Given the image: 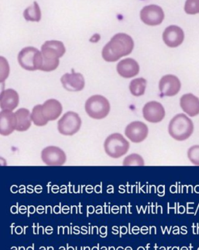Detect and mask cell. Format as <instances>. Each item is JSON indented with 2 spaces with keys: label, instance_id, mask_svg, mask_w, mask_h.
<instances>
[{
  "label": "cell",
  "instance_id": "obj_10",
  "mask_svg": "<svg viewBox=\"0 0 199 250\" xmlns=\"http://www.w3.org/2000/svg\"><path fill=\"white\" fill-rule=\"evenodd\" d=\"M181 89V81L173 75L163 76L159 82V90L162 96H175L179 93Z\"/></svg>",
  "mask_w": 199,
  "mask_h": 250
},
{
  "label": "cell",
  "instance_id": "obj_20",
  "mask_svg": "<svg viewBox=\"0 0 199 250\" xmlns=\"http://www.w3.org/2000/svg\"><path fill=\"white\" fill-rule=\"evenodd\" d=\"M17 117L18 124L16 130L19 132L28 130L31 126L32 122V114L26 108H20L16 112Z\"/></svg>",
  "mask_w": 199,
  "mask_h": 250
},
{
  "label": "cell",
  "instance_id": "obj_23",
  "mask_svg": "<svg viewBox=\"0 0 199 250\" xmlns=\"http://www.w3.org/2000/svg\"><path fill=\"white\" fill-rule=\"evenodd\" d=\"M31 117H32V121L36 126H45L48 123L42 114V105H37L34 107Z\"/></svg>",
  "mask_w": 199,
  "mask_h": 250
},
{
  "label": "cell",
  "instance_id": "obj_15",
  "mask_svg": "<svg viewBox=\"0 0 199 250\" xmlns=\"http://www.w3.org/2000/svg\"><path fill=\"white\" fill-rule=\"evenodd\" d=\"M18 120L16 113L3 110L0 113V134L4 136L10 135L17 127Z\"/></svg>",
  "mask_w": 199,
  "mask_h": 250
},
{
  "label": "cell",
  "instance_id": "obj_16",
  "mask_svg": "<svg viewBox=\"0 0 199 250\" xmlns=\"http://www.w3.org/2000/svg\"><path fill=\"white\" fill-rule=\"evenodd\" d=\"M117 71L124 79H130L138 75L140 65L136 60L131 58L121 60L117 65Z\"/></svg>",
  "mask_w": 199,
  "mask_h": 250
},
{
  "label": "cell",
  "instance_id": "obj_4",
  "mask_svg": "<svg viewBox=\"0 0 199 250\" xmlns=\"http://www.w3.org/2000/svg\"><path fill=\"white\" fill-rule=\"evenodd\" d=\"M19 64L29 71L41 70L43 64L42 52L34 47H26L19 52L18 56Z\"/></svg>",
  "mask_w": 199,
  "mask_h": 250
},
{
  "label": "cell",
  "instance_id": "obj_6",
  "mask_svg": "<svg viewBox=\"0 0 199 250\" xmlns=\"http://www.w3.org/2000/svg\"><path fill=\"white\" fill-rule=\"evenodd\" d=\"M105 152L112 158H119L128 152L130 144L128 141L120 133H114L105 140Z\"/></svg>",
  "mask_w": 199,
  "mask_h": 250
},
{
  "label": "cell",
  "instance_id": "obj_18",
  "mask_svg": "<svg viewBox=\"0 0 199 250\" xmlns=\"http://www.w3.org/2000/svg\"><path fill=\"white\" fill-rule=\"evenodd\" d=\"M19 104V95L14 89H8L3 91L0 96V106L2 110L13 111Z\"/></svg>",
  "mask_w": 199,
  "mask_h": 250
},
{
  "label": "cell",
  "instance_id": "obj_2",
  "mask_svg": "<svg viewBox=\"0 0 199 250\" xmlns=\"http://www.w3.org/2000/svg\"><path fill=\"white\" fill-rule=\"evenodd\" d=\"M43 57V64L40 70L51 72L55 70L59 65V58L65 54L66 48L61 41H46L41 47Z\"/></svg>",
  "mask_w": 199,
  "mask_h": 250
},
{
  "label": "cell",
  "instance_id": "obj_11",
  "mask_svg": "<svg viewBox=\"0 0 199 250\" xmlns=\"http://www.w3.org/2000/svg\"><path fill=\"white\" fill-rule=\"evenodd\" d=\"M145 120L149 123H158L162 122L165 117V109L159 102L151 101L145 105L143 110Z\"/></svg>",
  "mask_w": 199,
  "mask_h": 250
},
{
  "label": "cell",
  "instance_id": "obj_7",
  "mask_svg": "<svg viewBox=\"0 0 199 250\" xmlns=\"http://www.w3.org/2000/svg\"><path fill=\"white\" fill-rule=\"evenodd\" d=\"M81 125V119L78 114L69 111L58 122V132L64 135H73L78 132Z\"/></svg>",
  "mask_w": 199,
  "mask_h": 250
},
{
  "label": "cell",
  "instance_id": "obj_27",
  "mask_svg": "<svg viewBox=\"0 0 199 250\" xmlns=\"http://www.w3.org/2000/svg\"><path fill=\"white\" fill-rule=\"evenodd\" d=\"M9 75L8 63L4 57H1V82H4Z\"/></svg>",
  "mask_w": 199,
  "mask_h": 250
},
{
  "label": "cell",
  "instance_id": "obj_22",
  "mask_svg": "<svg viewBox=\"0 0 199 250\" xmlns=\"http://www.w3.org/2000/svg\"><path fill=\"white\" fill-rule=\"evenodd\" d=\"M23 17L28 21L39 22L41 19V11L37 2L35 1L33 5L29 6L23 12Z\"/></svg>",
  "mask_w": 199,
  "mask_h": 250
},
{
  "label": "cell",
  "instance_id": "obj_13",
  "mask_svg": "<svg viewBox=\"0 0 199 250\" xmlns=\"http://www.w3.org/2000/svg\"><path fill=\"white\" fill-rule=\"evenodd\" d=\"M185 34L179 26L172 25L168 26L163 33L165 44L170 48H176L183 42Z\"/></svg>",
  "mask_w": 199,
  "mask_h": 250
},
{
  "label": "cell",
  "instance_id": "obj_8",
  "mask_svg": "<svg viewBox=\"0 0 199 250\" xmlns=\"http://www.w3.org/2000/svg\"><path fill=\"white\" fill-rule=\"evenodd\" d=\"M164 16L163 9L156 4L145 6L140 12L141 20L149 26L161 24L164 19Z\"/></svg>",
  "mask_w": 199,
  "mask_h": 250
},
{
  "label": "cell",
  "instance_id": "obj_3",
  "mask_svg": "<svg viewBox=\"0 0 199 250\" xmlns=\"http://www.w3.org/2000/svg\"><path fill=\"white\" fill-rule=\"evenodd\" d=\"M194 123L185 114L175 116L169 125V135L177 141H182L188 139L194 132Z\"/></svg>",
  "mask_w": 199,
  "mask_h": 250
},
{
  "label": "cell",
  "instance_id": "obj_26",
  "mask_svg": "<svg viewBox=\"0 0 199 250\" xmlns=\"http://www.w3.org/2000/svg\"><path fill=\"white\" fill-rule=\"evenodd\" d=\"M188 157L193 164L199 166V146L191 147L188 151Z\"/></svg>",
  "mask_w": 199,
  "mask_h": 250
},
{
  "label": "cell",
  "instance_id": "obj_12",
  "mask_svg": "<svg viewBox=\"0 0 199 250\" xmlns=\"http://www.w3.org/2000/svg\"><path fill=\"white\" fill-rule=\"evenodd\" d=\"M125 135L133 143H141L148 135V127L142 122H133L126 127Z\"/></svg>",
  "mask_w": 199,
  "mask_h": 250
},
{
  "label": "cell",
  "instance_id": "obj_25",
  "mask_svg": "<svg viewBox=\"0 0 199 250\" xmlns=\"http://www.w3.org/2000/svg\"><path fill=\"white\" fill-rule=\"evenodd\" d=\"M185 11L188 15L198 14L199 0H186L185 4Z\"/></svg>",
  "mask_w": 199,
  "mask_h": 250
},
{
  "label": "cell",
  "instance_id": "obj_17",
  "mask_svg": "<svg viewBox=\"0 0 199 250\" xmlns=\"http://www.w3.org/2000/svg\"><path fill=\"white\" fill-rule=\"evenodd\" d=\"M62 105L55 99H50L42 105V111L47 121L57 120L62 113Z\"/></svg>",
  "mask_w": 199,
  "mask_h": 250
},
{
  "label": "cell",
  "instance_id": "obj_9",
  "mask_svg": "<svg viewBox=\"0 0 199 250\" xmlns=\"http://www.w3.org/2000/svg\"><path fill=\"white\" fill-rule=\"evenodd\" d=\"M42 161L50 166H63L67 161L65 152L57 146L46 147L41 154Z\"/></svg>",
  "mask_w": 199,
  "mask_h": 250
},
{
  "label": "cell",
  "instance_id": "obj_1",
  "mask_svg": "<svg viewBox=\"0 0 199 250\" xmlns=\"http://www.w3.org/2000/svg\"><path fill=\"white\" fill-rule=\"evenodd\" d=\"M131 37L124 33L116 34L102 50V57L105 61L112 62L121 57L129 55L134 49Z\"/></svg>",
  "mask_w": 199,
  "mask_h": 250
},
{
  "label": "cell",
  "instance_id": "obj_14",
  "mask_svg": "<svg viewBox=\"0 0 199 250\" xmlns=\"http://www.w3.org/2000/svg\"><path fill=\"white\" fill-rule=\"evenodd\" d=\"M61 82L64 89L70 92H79L85 87V79L81 73H66L61 77Z\"/></svg>",
  "mask_w": 199,
  "mask_h": 250
},
{
  "label": "cell",
  "instance_id": "obj_5",
  "mask_svg": "<svg viewBox=\"0 0 199 250\" xmlns=\"http://www.w3.org/2000/svg\"><path fill=\"white\" fill-rule=\"evenodd\" d=\"M85 108L90 118L102 120L109 114L110 105L108 100L105 97L102 95H93L87 100Z\"/></svg>",
  "mask_w": 199,
  "mask_h": 250
},
{
  "label": "cell",
  "instance_id": "obj_19",
  "mask_svg": "<svg viewBox=\"0 0 199 250\" xmlns=\"http://www.w3.org/2000/svg\"><path fill=\"white\" fill-rule=\"evenodd\" d=\"M181 106L190 117H196L199 114V99L193 94H186L181 98Z\"/></svg>",
  "mask_w": 199,
  "mask_h": 250
},
{
  "label": "cell",
  "instance_id": "obj_24",
  "mask_svg": "<svg viewBox=\"0 0 199 250\" xmlns=\"http://www.w3.org/2000/svg\"><path fill=\"white\" fill-rule=\"evenodd\" d=\"M123 164L124 166H144L145 162L143 157L137 154H132L126 157Z\"/></svg>",
  "mask_w": 199,
  "mask_h": 250
},
{
  "label": "cell",
  "instance_id": "obj_21",
  "mask_svg": "<svg viewBox=\"0 0 199 250\" xmlns=\"http://www.w3.org/2000/svg\"><path fill=\"white\" fill-rule=\"evenodd\" d=\"M147 81L143 78H139L131 81L129 85L131 95L136 97L142 96L145 92Z\"/></svg>",
  "mask_w": 199,
  "mask_h": 250
}]
</instances>
